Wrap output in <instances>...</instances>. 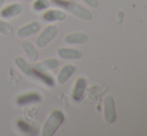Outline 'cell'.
I'll return each mask as SVG.
<instances>
[{
  "instance_id": "1",
  "label": "cell",
  "mask_w": 147,
  "mask_h": 136,
  "mask_svg": "<svg viewBox=\"0 0 147 136\" xmlns=\"http://www.w3.org/2000/svg\"><path fill=\"white\" fill-rule=\"evenodd\" d=\"M64 120H65V116L61 110H59V109L53 110L47 117L45 122L43 123L42 129H41V135L53 136L60 128Z\"/></svg>"
},
{
  "instance_id": "2",
  "label": "cell",
  "mask_w": 147,
  "mask_h": 136,
  "mask_svg": "<svg viewBox=\"0 0 147 136\" xmlns=\"http://www.w3.org/2000/svg\"><path fill=\"white\" fill-rule=\"evenodd\" d=\"M59 6H62L71 14L75 15L76 17L83 20H91L92 19V14L88 9L80 5L79 3H76L73 1H64V2H56Z\"/></svg>"
},
{
  "instance_id": "3",
  "label": "cell",
  "mask_w": 147,
  "mask_h": 136,
  "mask_svg": "<svg viewBox=\"0 0 147 136\" xmlns=\"http://www.w3.org/2000/svg\"><path fill=\"white\" fill-rule=\"evenodd\" d=\"M58 27L56 25H48L41 31L39 36L36 39V46L39 48H45L49 45V43L57 36L58 34Z\"/></svg>"
},
{
  "instance_id": "4",
  "label": "cell",
  "mask_w": 147,
  "mask_h": 136,
  "mask_svg": "<svg viewBox=\"0 0 147 136\" xmlns=\"http://www.w3.org/2000/svg\"><path fill=\"white\" fill-rule=\"evenodd\" d=\"M41 27L42 26H41L40 22L37 21V20H34V21H31L29 23L22 25L21 27L18 28L16 35H17V37H19L21 39L28 38V37H31L33 35L39 33L41 30Z\"/></svg>"
},
{
  "instance_id": "5",
  "label": "cell",
  "mask_w": 147,
  "mask_h": 136,
  "mask_svg": "<svg viewBox=\"0 0 147 136\" xmlns=\"http://www.w3.org/2000/svg\"><path fill=\"white\" fill-rule=\"evenodd\" d=\"M116 108L114 98L107 95L104 100V118L107 123H113L116 120Z\"/></svg>"
},
{
  "instance_id": "6",
  "label": "cell",
  "mask_w": 147,
  "mask_h": 136,
  "mask_svg": "<svg viewBox=\"0 0 147 136\" xmlns=\"http://www.w3.org/2000/svg\"><path fill=\"white\" fill-rule=\"evenodd\" d=\"M86 85H87L86 79L82 76L78 77L75 80V84H74L73 90H72V99L75 102H80L83 100Z\"/></svg>"
},
{
  "instance_id": "7",
  "label": "cell",
  "mask_w": 147,
  "mask_h": 136,
  "mask_svg": "<svg viewBox=\"0 0 147 136\" xmlns=\"http://www.w3.org/2000/svg\"><path fill=\"white\" fill-rule=\"evenodd\" d=\"M23 11V6L20 3H11L9 5L2 7L0 10V15L3 19H10L12 17L18 16Z\"/></svg>"
},
{
  "instance_id": "8",
  "label": "cell",
  "mask_w": 147,
  "mask_h": 136,
  "mask_svg": "<svg viewBox=\"0 0 147 136\" xmlns=\"http://www.w3.org/2000/svg\"><path fill=\"white\" fill-rule=\"evenodd\" d=\"M41 100H42V95L39 92L31 91L18 96L17 99H16V102L19 105H28L33 104V103H38Z\"/></svg>"
},
{
  "instance_id": "9",
  "label": "cell",
  "mask_w": 147,
  "mask_h": 136,
  "mask_svg": "<svg viewBox=\"0 0 147 136\" xmlns=\"http://www.w3.org/2000/svg\"><path fill=\"white\" fill-rule=\"evenodd\" d=\"M57 55L62 59L74 60L82 57V51L79 49L70 48V47H60L57 49Z\"/></svg>"
},
{
  "instance_id": "10",
  "label": "cell",
  "mask_w": 147,
  "mask_h": 136,
  "mask_svg": "<svg viewBox=\"0 0 147 136\" xmlns=\"http://www.w3.org/2000/svg\"><path fill=\"white\" fill-rule=\"evenodd\" d=\"M42 18L46 22L63 21L66 18V13L61 9H46L42 14Z\"/></svg>"
},
{
  "instance_id": "11",
  "label": "cell",
  "mask_w": 147,
  "mask_h": 136,
  "mask_svg": "<svg viewBox=\"0 0 147 136\" xmlns=\"http://www.w3.org/2000/svg\"><path fill=\"white\" fill-rule=\"evenodd\" d=\"M59 66V60L56 58H47L42 61H36L34 64V69L38 71L48 72L56 69Z\"/></svg>"
},
{
  "instance_id": "12",
  "label": "cell",
  "mask_w": 147,
  "mask_h": 136,
  "mask_svg": "<svg viewBox=\"0 0 147 136\" xmlns=\"http://www.w3.org/2000/svg\"><path fill=\"white\" fill-rule=\"evenodd\" d=\"M76 71V66L73 64H66L59 70L57 74V82L59 84H64L69 80V78Z\"/></svg>"
},
{
  "instance_id": "13",
  "label": "cell",
  "mask_w": 147,
  "mask_h": 136,
  "mask_svg": "<svg viewBox=\"0 0 147 136\" xmlns=\"http://www.w3.org/2000/svg\"><path fill=\"white\" fill-rule=\"evenodd\" d=\"M21 47H22V50H23V52L25 53V55L28 57V59H29L30 61L36 62V61L38 60L39 53H38V51H37L35 45L33 44L31 41L25 40L21 44Z\"/></svg>"
},
{
  "instance_id": "14",
  "label": "cell",
  "mask_w": 147,
  "mask_h": 136,
  "mask_svg": "<svg viewBox=\"0 0 147 136\" xmlns=\"http://www.w3.org/2000/svg\"><path fill=\"white\" fill-rule=\"evenodd\" d=\"M88 40V36L83 32H74L69 33L64 37V42L68 44H84Z\"/></svg>"
},
{
  "instance_id": "15",
  "label": "cell",
  "mask_w": 147,
  "mask_h": 136,
  "mask_svg": "<svg viewBox=\"0 0 147 136\" xmlns=\"http://www.w3.org/2000/svg\"><path fill=\"white\" fill-rule=\"evenodd\" d=\"M14 64L16 65V67H17L23 74H25V75H27V76H32L33 67L31 66V64L24 58V57H22V56L15 57V58H14Z\"/></svg>"
},
{
  "instance_id": "16",
  "label": "cell",
  "mask_w": 147,
  "mask_h": 136,
  "mask_svg": "<svg viewBox=\"0 0 147 136\" xmlns=\"http://www.w3.org/2000/svg\"><path fill=\"white\" fill-rule=\"evenodd\" d=\"M32 76H35L36 78H38L40 81H42L45 85L49 86V87H53L55 85V80L52 77V75L47 72H43V71H38V70H35L33 68V72H32Z\"/></svg>"
},
{
  "instance_id": "17",
  "label": "cell",
  "mask_w": 147,
  "mask_h": 136,
  "mask_svg": "<svg viewBox=\"0 0 147 136\" xmlns=\"http://www.w3.org/2000/svg\"><path fill=\"white\" fill-rule=\"evenodd\" d=\"M32 2V9L35 12L45 11L50 6V1L49 0H33Z\"/></svg>"
},
{
  "instance_id": "18",
  "label": "cell",
  "mask_w": 147,
  "mask_h": 136,
  "mask_svg": "<svg viewBox=\"0 0 147 136\" xmlns=\"http://www.w3.org/2000/svg\"><path fill=\"white\" fill-rule=\"evenodd\" d=\"M13 26L9 21L6 19L0 18V34L3 35H11L13 33Z\"/></svg>"
},
{
  "instance_id": "19",
  "label": "cell",
  "mask_w": 147,
  "mask_h": 136,
  "mask_svg": "<svg viewBox=\"0 0 147 136\" xmlns=\"http://www.w3.org/2000/svg\"><path fill=\"white\" fill-rule=\"evenodd\" d=\"M17 125H18V127H19V129L23 133H26V134H34V133H35L34 132V128L31 126L29 123L26 122V121L19 119V120H18V122H17Z\"/></svg>"
},
{
  "instance_id": "20",
  "label": "cell",
  "mask_w": 147,
  "mask_h": 136,
  "mask_svg": "<svg viewBox=\"0 0 147 136\" xmlns=\"http://www.w3.org/2000/svg\"><path fill=\"white\" fill-rule=\"evenodd\" d=\"M83 1L85 2L87 5L91 6V7H93V8H96L97 6L99 5L98 0H83Z\"/></svg>"
},
{
  "instance_id": "21",
  "label": "cell",
  "mask_w": 147,
  "mask_h": 136,
  "mask_svg": "<svg viewBox=\"0 0 147 136\" xmlns=\"http://www.w3.org/2000/svg\"><path fill=\"white\" fill-rule=\"evenodd\" d=\"M4 3H5V0H0V10H1L2 7H3Z\"/></svg>"
},
{
  "instance_id": "22",
  "label": "cell",
  "mask_w": 147,
  "mask_h": 136,
  "mask_svg": "<svg viewBox=\"0 0 147 136\" xmlns=\"http://www.w3.org/2000/svg\"><path fill=\"white\" fill-rule=\"evenodd\" d=\"M53 1L56 3V2H64V1H73V0H53Z\"/></svg>"
},
{
  "instance_id": "23",
  "label": "cell",
  "mask_w": 147,
  "mask_h": 136,
  "mask_svg": "<svg viewBox=\"0 0 147 136\" xmlns=\"http://www.w3.org/2000/svg\"><path fill=\"white\" fill-rule=\"evenodd\" d=\"M21 1H25V2H32L33 0H21Z\"/></svg>"
}]
</instances>
